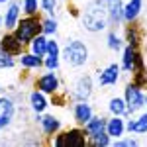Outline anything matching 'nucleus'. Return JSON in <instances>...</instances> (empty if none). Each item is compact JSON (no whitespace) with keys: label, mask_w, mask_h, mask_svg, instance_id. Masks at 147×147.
<instances>
[{"label":"nucleus","mask_w":147,"mask_h":147,"mask_svg":"<svg viewBox=\"0 0 147 147\" xmlns=\"http://www.w3.org/2000/svg\"><path fill=\"white\" fill-rule=\"evenodd\" d=\"M110 22V14L106 0H92L86 4V8L82 12V26L88 32H100L104 30Z\"/></svg>","instance_id":"nucleus-1"},{"label":"nucleus","mask_w":147,"mask_h":147,"mask_svg":"<svg viewBox=\"0 0 147 147\" xmlns=\"http://www.w3.org/2000/svg\"><path fill=\"white\" fill-rule=\"evenodd\" d=\"M41 32H43L41 20H39L37 16H26L24 20H20V22H18L16 32H14V34L18 35V39H20L24 45H26V43H32V39H34V37H37Z\"/></svg>","instance_id":"nucleus-2"},{"label":"nucleus","mask_w":147,"mask_h":147,"mask_svg":"<svg viewBox=\"0 0 147 147\" xmlns=\"http://www.w3.org/2000/svg\"><path fill=\"white\" fill-rule=\"evenodd\" d=\"M63 57H65V61L71 67H80L88 59V49H86V45L82 41H71L63 49Z\"/></svg>","instance_id":"nucleus-3"},{"label":"nucleus","mask_w":147,"mask_h":147,"mask_svg":"<svg viewBox=\"0 0 147 147\" xmlns=\"http://www.w3.org/2000/svg\"><path fill=\"white\" fill-rule=\"evenodd\" d=\"M55 147H84L86 145V136H84V129H69L67 134H61L55 137L53 141Z\"/></svg>","instance_id":"nucleus-4"},{"label":"nucleus","mask_w":147,"mask_h":147,"mask_svg":"<svg viewBox=\"0 0 147 147\" xmlns=\"http://www.w3.org/2000/svg\"><path fill=\"white\" fill-rule=\"evenodd\" d=\"M125 102H127V108L131 110V114L145 106V96L139 88V84H127L125 86Z\"/></svg>","instance_id":"nucleus-5"},{"label":"nucleus","mask_w":147,"mask_h":147,"mask_svg":"<svg viewBox=\"0 0 147 147\" xmlns=\"http://www.w3.org/2000/svg\"><path fill=\"white\" fill-rule=\"evenodd\" d=\"M122 69L127 71V73H136V71H141L143 69V61L139 53L136 51V45H129L124 49V61H122Z\"/></svg>","instance_id":"nucleus-6"},{"label":"nucleus","mask_w":147,"mask_h":147,"mask_svg":"<svg viewBox=\"0 0 147 147\" xmlns=\"http://www.w3.org/2000/svg\"><path fill=\"white\" fill-rule=\"evenodd\" d=\"M22 41L18 39V35L16 34H6L2 39H0V47H2V51L4 53H8V55H20L22 53Z\"/></svg>","instance_id":"nucleus-7"},{"label":"nucleus","mask_w":147,"mask_h":147,"mask_svg":"<svg viewBox=\"0 0 147 147\" xmlns=\"http://www.w3.org/2000/svg\"><path fill=\"white\" fill-rule=\"evenodd\" d=\"M14 114H16V106H14V102L10 98H0V129H4L6 125L12 122V118H14Z\"/></svg>","instance_id":"nucleus-8"},{"label":"nucleus","mask_w":147,"mask_h":147,"mask_svg":"<svg viewBox=\"0 0 147 147\" xmlns=\"http://www.w3.org/2000/svg\"><path fill=\"white\" fill-rule=\"evenodd\" d=\"M35 86L41 92L53 94V92H57V88H59V79L55 77V73H45V75H41L39 79L35 80Z\"/></svg>","instance_id":"nucleus-9"},{"label":"nucleus","mask_w":147,"mask_h":147,"mask_svg":"<svg viewBox=\"0 0 147 147\" xmlns=\"http://www.w3.org/2000/svg\"><path fill=\"white\" fill-rule=\"evenodd\" d=\"M120 79V65H108V67L102 71L100 75H98V82H100L102 86H108V84H116Z\"/></svg>","instance_id":"nucleus-10"},{"label":"nucleus","mask_w":147,"mask_h":147,"mask_svg":"<svg viewBox=\"0 0 147 147\" xmlns=\"http://www.w3.org/2000/svg\"><path fill=\"white\" fill-rule=\"evenodd\" d=\"M106 131H108V136L114 137V139H118V137L124 136L125 124H124V120H122V116H114V118H110V120L106 122Z\"/></svg>","instance_id":"nucleus-11"},{"label":"nucleus","mask_w":147,"mask_h":147,"mask_svg":"<svg viewBox=\"0 0 147 147\" xmlns=\"http://www.w3.org/2000/svg\"><path fill=\"white\" fill-rule=\"evenodd\" d=\"M75 96L79 98V100H86L88 96H90L92 92V80L90 77H80L77 82H75Z\"/></svg>","instance_id":"nucleus-12"},{"label":"nucleus","mask_w":147,"mask_h":147,"mask_svg":"<svg viewBox=\"0 0 147 147\" xmlns=\"http://www.w3.org/2000/svg\"><path fill=\"white\" fill-rule=\"evenodd\" d=\"M75 120H77V124H80V125L88 124V122L92 120V108H90V104H86L84 100L79 102V104H75Z\"/></svg>","instance_id":"nucleus-13"},{"label":"nucleus","mask_w":147,"mask_h":147,"mask_svg":"<svg viewBox=\"0 0 147 147\" xmlns=\"http://www.w3.org/2000/svg\"><path fill=\"white\" fill-rule=\"evenodd\" d=\"M102 131H106V120L104 118H94L92 116V120L88 122V124H84V134H86V137H96L98 134H102Z\"/></svg>","instance_id":"nucleus-14"},{"label":"nucleus","mask_w":147,"mask_h":147,"mask_svg":"<svg viewBox=\"0 0 147 147\" xmlns=\"http://www.w3.org/2000/svg\"><path fill=\"white\" fill-rule=\"evenodd\" d=\"M141 6H143V0H129L124 6V20L127 24L136 22L139 12H141Z\"/></svg>","instance_id":"nucleus-15"},{"label":"nucleus","mask_w":147,"mask_h":147,"mask_svg":"<svg viewBox=\"0 0 147 147\" xmlns=\"http://www.w3.org/2000/svg\"><path fill=\"white\" fill-rule=\"evenodd\" d=\"M108 110L112 112V116H125V114H131V110L127 108V102L125 98H112L108 104Z\"/></svg>","instance_id":"nucleus-16"},{"label":"nucleus","mask_w":147,"mask_h":147,"mask_svg":"<svg viewBox=\"0 0 147 147\" xmlns=\"http://www.w3.org/2000/svg\"><path fill=\"white\" fill-rule=\"evenodd\" d=\"M30 104H32V108H34L35 114L43 112L47 106H49V102H47V98L43 96V92H41V90H34L32 94H30Z\"/></svg>","instance_id":"nucleus-17"},{"label":"nucleus","mask_w":147,"mask_h":147,"mask_svg":"<svg viewBox=\"0 0 147 147\" xmlns=\"http://www.w3.org/2000/svg\"><path fill=\"white\" fill-rule=\"evenodd\" d=\"M18 18H20V6L18 4H10L8 10H6V16H4V26L6 30H12L18 26Z\"/></svg>","instance_id":"nucleus-18"},{"label":"nucleus","mask_w":147,"mask_h":147,"mask_svg":"<svg viewBox=\"0 0 147 147\" xmlns=\"http://www.w3.org/2000/svg\"><path fill=\"white\" fill-rule=\"evenodd\" d=\"M47 41L49 39H45V35H37V37H34L32 39V53H35L37 57H45L47 55Z\"/></svg>","instance_id":"nucleus-19"},{"label":"nucleus","mask_w":147,"mask_h":147,"mask_svg":"<svg viewBox=\"0 0 147 147\" xmlns=\"http://www.w3.org/2000/svg\"><path fill=\"white\" fill-rule=\"evenodd\" d=\"M41 125H43V131H45L47 136H53V134L59 131L61 122L57 120L55 116H43V118H41Z\"/></svg>","instance_id":"nucleus-20"},{"label":"nucleus","mask_w":147,"mask_h":147,"mask_svg":"<svg viewBox=\"0 0 147 147\" xmlns=\"http://www.w3.org/2000/svg\"><path fill=\"white\" fill-rule=\"evenodd\" d=\"M125 129L136 131V134H145L147 131V114L139 116L137 120H129V122L125 124Z\"/></svg>","instance_id":"nucleus-21"},{"label":"nucleus","mask_w":147,"mask_h":147,"mask_svg":"<svg viewBox=\"0 0 147 147\" xmlns=\"http://www.w3.org/2000/svg\"><path fill=\"white\" fill-rule=\"evenodd\" d=\"M20 63H22V67H26V69H37V67L43 65L41 57H37L35 53H26V55H22Z\"/></svg>","instance_id":"nucleus-22"},{"label":"nucleus","mask_w":147,"mask_h":147,"mask_svg":"<svg viewBox=\"0 0 147 147\" xmlns=\"http://www.w3.org/2000/svg\"><path fill=\"white\" fill-rule=\"evenodd\" d=\"M90 145H94V147H108V145H112V137L108 136V131H102V134H98L96 137L90 139Z\"/></svg>","instance_id":"nucleus-23"},{"label":"nucleus","mask_w":147,"mask_h":147,"mask_svg":"<svg viewBox=\"0 0 147 147\" xmlns=\"http://www.w3.org/2000/svg\"><path fill=\"white\" fill-rule=\"evenodd\" d=\"M41 26H43V34L45 35H51L57 32V22L53 18H45V20H41Z\"/></svg>","instance_id":"nucleus-24"},{"label":"nucleus","mask_w":147,"mask_h":147,"mask_svg":"<svg viewBox=\"0 0 147 147\" xmlns=\"http://www.w3.org/2000/svg\"><path fill=\"white\" fill-rule=\"evenodd\" d=\"M22 8L28 16H35V14H37V0H24Z\"/></svg>","instance_id":"nucleus-25"},{"label":"nucleus","mask_w":147,"mask_h":147,"mask_svg":"<svg viewBox=\"0 0 147 147\" xmlns=\"http://www.w3.org/2000/svg\"><path fill=\"white\" fill-rule=\"evenodd\" d=\"M14 55H8V53H2L0 55V69H10L14 67Z\"/></svg>","instance_id":"nucleus-26"},{"label":"nucleus","mask_w":147,"mask_h":147,"mask_svg":"<svg viewBox=\"0 0 147 147\" xmlns=\"http://www.w3.org/2000/svg\"><path fill=\"white\" fill-rule=\"evenodd\" d=\"M108 47L118 51V49L122 47V39H120V37H118L116 34H108Z\"/></svg>","instance_id":"nucleus-27"},{"label":"nucleus","mask_w":147,"mask_h":147,"mask_svg":"<svg viewBox=\"0 0 147 147\" xmlns=\"http://www.w3.org/2000/svg\"><path fill=\"white\" fill-rule=\"evenodd\" d=\"M43 65H45L49 71H57V69H59V57H49L47 55V59L43 61Z\"/></svg>","instance_id":"nucleus-28"},{"label":"nucleus","mask_w":147,"mask_h":147,"mask_svg":"<svg viewBox=\"0 0 147 147\" xmlns=\"http://www.w3.org/2000/svg\"><path fill=\"white\" fill-rule=\"evenodd\" d=\"M114 145L116 147H134V145H137V141L134 137H129V139H120V137H118V139L114 141Z\"/></svg>","instance_id":"nucleus-29"},{"label":"nucleus","mask_w":147,"mask_h":147,"mask_svg":"<svg viewBox=\"0 0 147 147\" xmlns=\"http://www.w3.org/2000/svg\"><path fill=\"white\" fill-rule=\"evenodd\" d=\"M47 55L49 57H59V43H57V41H47Z\"/></svg>","instance_id":"nucleus-30"},{"label":"nucleus","mask_w":147,"mask_h":147,"mask_svg":"<svg viewBox=\"0 0 147 147\" xmlns=\"http://www.w3.org/2000/svg\"><path fill=\"white\" fill-rule=\"evenodd\" d=\"M55 0H41V8L47 12V14H53V10H55Z\"/></svg>","instance_id":"nucleus-31"},{"label":"nucleus","mask_w":147,"mask_h":147,"mask_svg":"<svg viewBox=\"0 0 147 147\" xmlns=\"http://www.w3.org/2000/svg\"><path fill=\"white\" fill-rule=\"evenodd\" d=\"M2 53H4V51H2V47H0V55H2Z\"/></svg>","instance_id":"nucleus-32"},{"label":"nucleus","mask_w":147,"mask_h":147,"mask_svg":"<svg viewBox=\"0 0 147 147\" xmlns=\"http://www.w3.org/2000/svg\"><path fill=\"white\" fill-rule=\"evenodd\" d=\"M2 2H8V0H0V4H2Z\"/></svg>","instance_id":"nucleus-33"},{"label":"nucleus","mask_w":147,"mask_h":147,"mask_svg":"<svg viewBox=\"0 0 147 147\" xmlns=\"http://www.w3.org/2000/svg\"><path fill=\"white\" fill-rule=\"evenodd\" d=\"M0 26H2V16H0Z\"/></svg>","instance_id":"nucleus-34"},{"label":"nucleus","mask_w":147,"mask_h":147,"mask_svg":"<svg viewBox=\"0 0 147 147\" xmlns=\"http://www.w3.org/2000/svg\"><path fill=\"white\" fill-rule=\"evenodd\" d=\"M145 108H147V98H145Z\"/></svg>","instance_id":"nucleus-35"}]
</instances>
